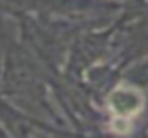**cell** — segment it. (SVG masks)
<instances>
[{"label": "cell", "mask_w": 148, "mask_h": 138, "mask_svg": "<svg viewBox=\"0 0 148 138\" xmlns=\"http://www.w3.org/2000/svg\"><path fill=\"white\" fill-rule=\"evenodd\" d=\"M117 99H121L122 104L117 102V100H110V105L114 109L115 114H124V116H129V114H136L141 107V99L136 92L133 90H127V88H119L115 93H114Z\"/></svg>", "instance_id": "1"}]
</instances>
